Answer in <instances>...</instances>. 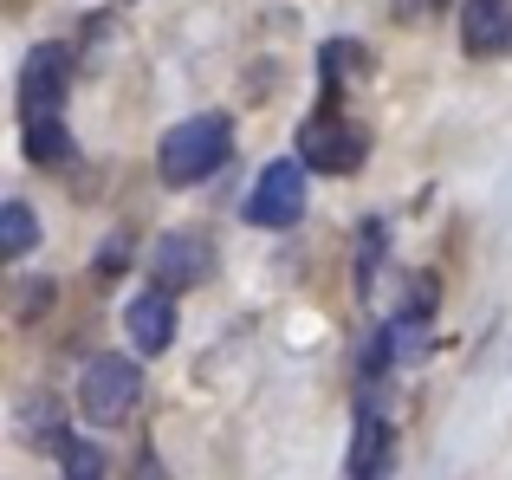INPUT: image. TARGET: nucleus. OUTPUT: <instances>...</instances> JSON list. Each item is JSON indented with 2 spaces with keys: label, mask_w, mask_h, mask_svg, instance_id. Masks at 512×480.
<instances>
[{
  "label": "nucleus",
  "mask_w": 512,
  "mask_h": 480,
  "mask_svg": "<svg viewBox=\"0 0 512 480\" xmlns=\"http://www.w3.org/2000/svg\"><path fill=\"white\" fill-rule=\"evenodd\" d=\"M59 461H65V480H104V474H111V461H104L98 442H65Z\"/></svg>",
  "instance_id": "nucleus-12"
},
{
  "label": "nucleus",
  "mask_w": 512,
  "mask_h": 480,
  "mask_svg": "<svg viewBox=\"0 0 512 480\" xmlns=\"http://www.w3.org/2000/svg\"><path fill=\"white\" fill-rule=\"evenodd\" d=\"M13 7H20V0H13Z\"/></svg>",
  "instance_id": "nucleus-17"
},
{
  "label": "nucleus",
  "mask_w": 512,
  "mask_h": 480,
  "mask_svg": "<svg viewBox=\"0 0 512 480\" xmlns=\"http://www.w3.org/2000/svg\"><path fill=\"white\" fill-rule=\"evenodd\" d=\"M65 72H72V59H65V46H33L20 65V124H52L65 104Z\"/></svg>",
  "instance_id": "nucleus-5"
},
{
  "label": "nucleus",
  "mask_w": 512,
  "mask_h": 480,
  "mask_svg": "<svg viewBox=\"0 0 512 480\" xmlns=\"http://www.w3.org/2000/svg\"><path fill=\"white\" fill-rule=\"evenodd\" d=\"M227 150H234V124H227L221 111L188 117V124H175L169 137H163V182H175V189L208 182L214 169L227 163Z\"/></svg>",
  "instance_id": "nucleus-1"
},
{
  "label": "nucleus",
  "mask_w": 512,
  "mask_h": 480,
  "mask_svg": "<svg viewBox=\"0 0 512 480\" xmlns=\"http://www.w3.org/2000/svg\"><path fill=\"white\" fill-rule=\"evenodd\" d=\"M396 468V435H389L383 409H357V442H350V480H389Z\"/></svg>",
  "instance_id": "nucleus-8"
},
{
  "label": "nucleus",
  "mask_w": 512,
  "mask_h": 480,
  "mask_svg": "<svg viewBox=\"0 0 512 480\" xmlns=\"http://www.w3.org/2000/svg\"><path fill=\"white\" fill-rule=\"evenodd\" d=\"M318 72H325V85H331V98L338 91H350V85H363V78L376 72V59L357 46V39H331L325 52H318Z\"/></svg>",
  "instance_id": "nucleus-10"
},
{
  "label": "nucleus",
  "mask_w": 512,
  "mask_h": 480,
  "mask_svg": "<svg viewBox=\"0 0 512 480\" xmlns=\"http://www.w3.org/2000/svg\"><path fill=\"white\" fill-rule=\"evenodd\" d=\"M299 156L312 169H325V176H350V169L370 156V130H363L357 117H344L338 104H325V111H312L299 124Z\"/></svg>",
  "instance_id": "nucleus-3"
},
{
  "label": "nucleus",
  "mask_w": 512,
  "mask_h": 480,
  "mask_svg": "<svg viewBox=\"0 0 512 480\" xmlns=\"http://www.w3.org/2000/svg\"><path fill=\"white\" fill-rule=\"evenodd\" d=\"M461 46L474 59H506L512 52V0H467L461 7Z\"/></svg>",
  "instance_id": "nucleus-7"
},
{
  "label": "nucleus",
  "mask_w": 512,
  "mask_h": 480,
  "mask_svg": "<svg viewBox=\"0 0 512 480\" xmlns=\"http://www.w3.org/2000/svg\"><path fill=\"white\" fill-rule=\"evenodd\" d=\"M124 331H130V344H137L143 357H163L169 344H175V299H163V292H143V299L124 312Z\"/></svg>",
  "instance_id": "nucleus-9"
},
{
  "label": "nucleus",
  "mask_w": 512,
  "mask_h": 480,
  "mask_svg": "<svg viewBox=\"0 0 512 480\" xmlns=\"http://www.w3.org/2000/svg\"><path fill=\"white\" fill-rule=\"evenodd\" d=\"M208 266H214V247H208V240L188 234V228H175V234L156 240V253H150V292L175 299V292L201 286V279H208Z\"/></svg>",
  "instance_id": "nucleus-6"
},
{
  "label": "nucleus",
  "mask_w": 512,
  "mask_h": 480,
  "mask_svg": "<svg viewBox=\"0 0 512 480\" xmlns=\"http://www.w3.org/2000/svg\"><path fill=\"white\" fill-rule=\"evenodd\" d=\"M376 260H383V221H363V234H357V279H370Z\"/></svg>",
  "instance_id": "nucleus-14"
},
{
  "label": "nucleus",
  "mask_w": 512,
  "mask_h": 480,
  "mask_svg": "<svg viewBox=\"0 0 512 480\" xmlns=\"http://www.w3.org/2000/svg\"><path fill=\"white\" fill-rule=\"evenodd\" d=\"M137 396H143V370L117 351L91 357L85 377H78V409H85V422H98V429H117V422L137 409Z\"/></svg>",
  "instance_id": "nucleus-2"
},
{
  "label": "nucleus",
  "mask_w": 512,
  "mask_h": 480,
  "mask_svg": "<svg viewBox=\"0 0 512 480\" xmlns=\"http://www.w3.org/2000/svg\"><path fill=\"white\" fill-rule=\"evenodd\" d=\"M240 215H247L253 228H292V221L305 215V169L299 163H266L260 176H253Z\"/></svg>",
  "instance_id": "nucleus-4"
},
{
  "label": "nucleus",
  "mask_w": 512,
  "mask_h": 480,
  "mask_svg": "<svg viewBox=\"0 0 512 480\" xmlns=\"http://www.w3.org/2000/svg\"><path fill=\"white\" fill-rule=\"evenodd\" d=\"M124 260H130V234H111V247H98V279L124 273Z\"/></svg>",
  "instance_id": "nucleus-15"
},
{
  "label": "nucleus",
  "mask_w": 512,
  "mask_h": 480,
  "mask_svg": "<svg viewBox=\"0 0 512 480\" xmlns=\"http://www.w3.org/2000/svg\"><path fill=\"white\" fill-rule=\"evenodd\" d=\"M65 150H72V143H65V124H59V117L26 130V156H33L39 169H46V163H65Z\"/></svg>",
  "instance_id": "nucleus-13"
},
{
  "label": "nucleus",
  "mask_w": 512,
  "mask_h": 480,
  "mask_svg": "<svg viewBox=\"0 0 512 480\" xmlns=\"http://www.w3.org/2000/svg\"><path fill=\"white\" fill-rule=\"evenodd\" d=\"M33 247H39L33 208H26V202H7V208H0V253H7V260H20V253H33Z\"/></svg>",
  "instance_id": "nucleus-11"
},
{
  "label": "nucleus",
  "mask_w": 512,
  "mask_h": 480,
  "mask_svg": "<svg viewBox=\"0 0 512 480\" xmlns=\"http://www.w3.org/2000/svg\"><path fill=\"white\" fill-rule=\"evenodd\" d=\"M130 480H169V468H163L156 455H143V461H137V474H130Z\"/></svg>",
  "instance_id": "nucleus-16"
}]
</instances>
